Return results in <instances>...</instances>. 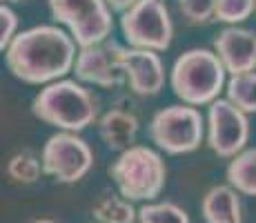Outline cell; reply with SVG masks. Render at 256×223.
<instances>
[{
  "mask_svg": "<svg viewBox=\"0 0 256 223\" xmlns=\"http://www.w3.org/2000/svg\"><path fill=\"white\" fill-rule=\"evenodd\" d=\"M76 41L56 25H36L20 32L4 49L7 69L29 85L62 81L76 65Z\"/></svg>",
  "mask_w": 256,
  "mask_h": 223,
  "instance_id": "obj_1",
  "label": "cell"
},
{
  "mask_svg": "<svg viewBox=\"0 0 256 223\" xmlns=\"http://www.w3.org/2000/svg\"><path fill=\"white\" fill-rule=\"evenodd\" d=\"M225 74L228 69L223 67L214 49L194 47L174 61L170 72V85L174 96L183 101V105H212L218 101L223 87H228Z\"/></svg>",
  "mask_w": 256,
  "mask_h": 223,
  "instance_id": "obj_2",
  "label": "cell"
},
{
  "mask_svg": "<svg viewBox=\"0 0 256 223\" xmlns=\"http://www.w3.org/2000/svg\"><path fill=\"white\" fill-rule=\"evenodd\" d=\"M36 118L60 132H82L98 118L96 98L76 81H56L45 85L32 103Z\"/></svg>",
  "mask_w": 256,
  "mask_h": 223,
  "instance_id": "obj_3",
  "label": "cell"
},
{
  "mask_svg": "<svg viewBox=\"0 0 256 223\" xmlns=\"http://www.w3.org/2000/svg\"><path fill=\"white\" fill-rule=\"evenodd\" d=\"M110 176L116 183L118 194L127 201L152 203L160 196L167 181V167L163 156L147 145H132L120 152L112 163Z\"/></svg>",
  "mask_w": 256,
  "mask_h": 223,
  "instance_id": "obj_4",
  "label": "cell"
},
{
  "mask_svg": "<svg viewBox=\"0 0 256 223\" xmlns=\"http://www.w3.org/2000/svg\"><path fill=\"white\" fill-rule=\"evenodd\" d=\"M150 141L172 156L198 150L205 136V118L192 105H167L147 125Z\"/></svg>",
  "mask_w": 256,
  "mask_h": 223,
  "instance_id": "obj_5",
  "label": "cell"
},
{
  "mask_svg": "<svg viewBox=\"0 0 256 223\" xmlns=\"http://www.w3.org/2000/svg\"><path fill=\"white\" fill-rule=\"evenodd\" d=\"M54 21L65 25L78 49L94 47L112 38L114 18L105 0H47Z\"/></svg>",
  "mask_w": 256,
  "mask_h": 223,
  "instance_id": "obj_6",
  "label": "cell"
},
{
  "mask_svg": "<svg viewBox=\"0 0 256 223\" xmlns=\"http://www.w3.org/2000/svg\"><path fill=\"white\" fill-rule=\"evenodd\" d=\"M120 32L134 49H147L156 54L170 49L174 25L165 0H138L120 16Z\"/></svg>",
  "mask_w": 256,
  "mask_h": 223,
  "instance_id": "obj_7",
  "label": "cell"
},
{
  "mask_svg": "<svg viewBox=\"0 0 256 223\" xmlns=\"http://www.w3.org/2000/svg\"><path fill=\"white\" fill-rule=\"evenodd\" d=\"M42 170L58 183L80 181L94 165L90 143L74 132H58L47 138L40 152Z\"/></svg>",
  "mask_w": 256,
  "mask_h": 223,
  "instance_id": "obj_8",
  "label": "cell"
},
{
  "mask_svg": "<svg viewBox=\"0 0 256 223\" xmlns=\"http://www.w3.org/2000/svg\"><path fill=\"white\" fill-rule=\"evenodd\" d=\"M250 138L248 114L228 98H218L208 110V145L216 156L234 158L245 150Z\"/></svg>",
  "mask_w": 256,
  "mask_h": 223,
  "instance_id": "obj_9",
  "label": "cell"
},
{
  "mask_svg": "<svg viewBox=\"0 0 256 223\" xmlns=\"http://www.w3.org/2000/svg\"><path fill=\"white\" fill-rule=\"evenodd\" d=\"M122 47L118 41H110L94 45V47L78 49V58L74 65V74L80 83L112 89L127 81L125 69H122Z\"/></svg>",
  "mask_w": 256,
  "mask_h": 223,
  "instance_id": "obj_10",
  "label": "cell"
},
{
  "mask_svg": "<svg viewBox=\"0 0 256 223\" xmlns=\"http://www.w3.org/2000/svg\"><path fill=\"white\" fill-rule=\"evenodd\" d=\"M122 69H125L130 89L136 96H156L165 87V67L156 52L125 47Z\"/></svg>",
  "mask_w": 256,
  "mask_h": 223,
  "instance_id": "obj_11",
  "label": "cell"
},
{
  "mask_svg": "<svg viewBox=\"0 0 256 223\" xmlns=\"http://www.w3.org/2000/svg\"><path fill=\"white\" fill-rule=\"evenodd\" d=\"M214 52L218 54L228 74L256 72V32L245 27H225L216 36Z\"/></svg>",
  "mask_w": 256,
  "mask_h": 223,
  "instance_id": "obj_12",
  "label": "cell"
},
{
  "mask_svg": "<svg viewBox=\"0 0 256 223\" xmlns=\"http://www.w3.org/2000/svg\"><path fill=\"white\" fill-rule=\"evenodd\" d=\"M138 118L134 112L122 110V107H112L98 118V136L102 138L110 150L125 152L134 145V138L138 134Z\"/></svg>",
  "mask_w": 256,
  "mask_h": 223,
  "instance_id": "obj_13",
  "label": "cell"
},
{
  "mask_svg": "<svg viewBox=\"0 0 256 223\" xmlns=\"http://www.w3.org/2000/svg\"><path fill=\"white\" fill-rule=\"evenodd\" d=\"M200 214L208 223H243L238 192L232 185H214L200 201Z\"/></svg>",
  "mask_w": 256,
  "mask_h": 223,
  "instance_id": "obj_14",
  "label": "cell"
},
{
  "mask_svg": "<svg viewBox=\"0 0 256 223\" xmlns=\"http://www.w3.org/2000/svg\"><path fill=\"white\" fill-rule=\"evenodd\" d=\"M228 185L248 196H256V147H248L228 163Z\"/></svg>",
  "mask_w": 256,
  "mask_h": 223,
  "instance_id": "obj_15",
  "label": "cell"
},
{
  "mask_svg": "<svg viewBox=\"0 0 256 223\" xmlns=\"http://www.w3.org/2000/svg\"><path fill=\"white\" fill-rule=\"evenodd\" d=\"M92 214L98 223H136L138 219V210L120 194L100 196L92 207Z\"/></svg>",
  "mask_w": 256,
  "mask_h": 223,
  "instance_id": "obj_16",
  "label": "cell"
},
{
  "mask_svg": "<svg viewBox=\"0 0 256 223\" xmlns=\"http://www.w3.org/2000/svg\"><path fill=\"white\" fill-rule=\"evenodd\" d=\"M225 92H228V101L234 103L240 112L256 114V72L232 76Z\"/></svg>",
  "mask_w": 256,
  "mask_h": 223,
  "instance_id": "obj_17",
  "label": "cell"
},
{
  "mask_svg": "<svg viewBox=\"0 0 256 223\" xmlns=\"http://www.w3.org/2000/svg\"><path fill=\"white\" fill-rule=\"evenodd\" d=\"M7 174L16 183L32 185V183H36L40 178V174H45V170H42V161L36 154H32V152H18V154H14L9 158Z\"/></svg>",
  "mask_w": 256,
  "mask_h": 223,
  "instance_id": "obj_18",
  "label": "cell"
},
{
  "mask_svg": "<svg viewBox=\"0 0 256 223\" xmlns=\"http://www.w3.org/2000/svg\"><path fill=\"white\" fill-rule=\"evenodd\" d=\"M140 223H190V216L183 207H178L172 201L145 203L138 210Z\"/></svg>",
  "mask_w": 256,
  "mask_h": 223,
  "instance_id": "obj_19",
  "label": "cell"
},
{
  "mask_svg": "<svg viewBox=\"0 0 256 223\" xmlns=\"http://www.w3.org/2000/svg\"><path fill=\"white\" fill-rule=\"evenodd\" d=\"M256 12V0H216L214 21L236 27Z\"/></svg>",
  "mask_w": 256,
  "mask_h": 223,
  "instance_id": "obj_20",
  "label": "cell"
},
{
  "mask_svg": "<svg viewBox=\"0 0 256 223\" xmlns=\"http://www.w3.org/2000/svg\"><path fill=\"white\" fill-rule=\"evenodd\" d=\"M180 14L194 25L210 23L216 14V0H178Z\"/></svg>",
  "mask_w": 256,
  "mask_h": 223,
  "instance_id": "obj_21",
  "label": "cell"
},
{
  "mask_svg": "<svg viewBox=\"0 0 256 223\" xmlns=\"http://www.w3.org/2000/svg\"><path fill=\"white\" fill-rule=\"evenodd\" d=\"M18 29V16L16 12H14L12 7H7V5H0V49H7L12 41L18 36L16 34Z\"/></svg>",
  "mask_w": 256,
  "mask_h": 223,
  "instance_id": "obj_22",
  "label": "cell"
},
{
  "mask_svg": "<svg viewBox=\"0 0 256 223\" xmlns=\"http://www.w3.org/2000/svg\"><path fill=\"white\" fill-rule=\"evenodd\" d=\"M105 3H107V7H110L112 12H116V14H120L122 16V14H125L127 9L134 7L138 0H105Z\"/></svg>",
  "mask_w": 256,
  "mask_h": 223,
  "instance_id": "obj_23",
  "label": "cell"
},
{
  "mask_svg": "<svg viewBox=\"0 0 256 223\" xmlns=\"http://www.w3.org/2000/svg\"><path fill=\"white\" fill-rule=\"evenodd\" d=\"M32 223H56V221H52V219H38V221H32Z\"/></svg>",
  "mask_w": 256,
  "mask_h": 223,
  "instance_id": "obj_24",
  "label": "cell"
},
{
  "mask_svg": "<svg viewBox=\"0 0 256 223\" xmlns=\"http://www.w3.org/2000/svg\"><path fill=\"white\" fill-rule=\"evenodd\" d=\"M2 3H22V0H2Z\"/></svg>",
  "mask_w": 256,
  "mask_h": 223,
  "instance_id": "obj_25",
  "label": "cell"
}]
</instances>
